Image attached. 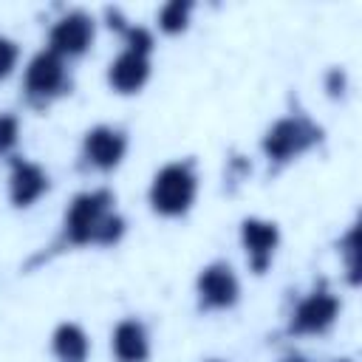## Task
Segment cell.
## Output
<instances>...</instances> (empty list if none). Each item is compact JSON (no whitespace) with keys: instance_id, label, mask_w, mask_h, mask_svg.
Here are the masks:
<instances>
[{"instance_id":"1","label":"cell","mask_w":362,"mask_h":362,"mask_svg":"<svg viewBox=\"0 0 362 362\" xmlns=\"http://www.w3.org/2000/svg\"><path fill=\"white\" fill-rule=\"evenodd\" d=\"M124 232H127V221L116 206V192L110 187L82 189L65 206L62 221H59V232L51 240L48 252H40L31 263L48 260V257L62 255V252L88 249V246L110 249L124 238Z\"/></svg>"},{"instance_id":"2","label":"cell","mask_w":362,"mask_h":362,"mask_svg":"<svg viewBox=\"0 0 362 362\" xmlns=\"http://www.w3.org/2000/svg\"><path fill=\"white\" fill-rule=\"evenodd\" d=\"M201 178L195 158H173L164 167H158L147 187V204L150 212L167 221L189 215V209L198 201Z\"/></svg>"},{"instance_id":"3","label":"cell","mask_w":362,"mask_h":362,"mask_svg":"<svg viewBox=\"0 0 362 362\" xmlns=\"http://www.w3.org/2000/svg\"><path fill=\"white\" fill-rule=\"evenodd\" d=\"M325 133L308 113H286L274 119L263 136H260V153L269 164V170H283L291 161L311 153L317 144H322Z\"/></svg>"},{"instance_id":"4","label":"cell","mask_w":362,"mask_h":362,"mask_svg":"<svg viewBox=\"0 0 362 362\" xmlns=\"http://www.w3.org/2000/svg\"><path fill=\"white\" fill-rule=\"evenodd\" d=\"M71 85V65L48 48H40L23 68V99L34 110H45L57 99L68 96Z\"/></svg>"},{"instance_id":"5","label":"cell","mask_w":362,"mask_h":362,"mask_svg":"<svg viewBox=\"0 0 362 362\" xmlns=\"http://www.w3.org/2000/svg\"><path fill=\"white\" fill-rule=\"evenodd\" d=\"M342 314V300L328 288L317 286L305 291L288 311L286 334L288 337H325Z\"/></svg>"},{"instance_id":"6","label":"cell","mask_w":362,"mask_h":362,"mask_svg":"<svg viewBox=\"0 0 362 362\" xmlns=\"http://www.w3.org/2000/svg\"><path fill=\"white\" fill-rule=\"evenodd\" d=\"M130 150V136L119 124H93L79 141V170L107 175L122 167Z\"/></svg>"},{"instance_id":"7","label":"cell","mask_w":362,"mask_h":362,"mask_svg":"<svg viewBox=\"0 0 362 362\" xmlns=\"http://www.w3.org/2000/svg\"><path fill=\"white\" fill-rule=\"evenodd\" d=\"M240 303V277L229 260H209L195 274V305L204 314L232 311Z\"/></svg>"},{"instance_id":"8","label":"cell","mask_w":362,"mask_h":362,"mask_svg":"<svg viewBox=\"0 0 362 362\" xmlns=\"http://www.w3.org/2000/svg\"><path fill=\"white\" fill-rule=\"evenodd\" d=\"M93 40H96V17L88 14L85 8H68L51 23L45 48L71 65L74 59H82L90 51Z\"/></svg>"},{"instance_id":"9","label":"cell","mask_w":362,"mask_h":362,"mask_svg":"<svg viewBox=\"0 0 362 362\" xmlns=\"http://www.w3.org/2000/svg\"><path fill=\"white\" fill-rule=\"evenodd\" d=\"M238 240H240V249L246 255V263H249V272L252 274H266L274 263V255L280 249V226L269 218H257V215H249L240 221V229H238Z\"/></svg>"},{"instance_id":"10","label":"cell","mask_w":362,"mask_h":362,"mask_svg":"<svg viewBox=\"0 0 362 362\" xmlns=\"http://www.w3.org/2000/svg\"><path fill=\"white\" fill-rule=\"evenodd\" d=\"M6 189H8V204L14 209H31L51 189V175L42 164H37L25 156H14V158H8Z\"/></svg>"},{"instance_id":"11","label":"cell","mask_w":362,"mask_h":362,"mask_svg":"<svg viewBox=\"0 0 362 362\" xmlns=\"http://www.w3.org/2000/svg\"><path fill=\"white\" fill-rule=\"evenodd\" d=\"M150 74H153V57H144V54H136V51L122 48L107 62L105 79H107V88L113 93L133 96V93H141L144 90V85L150 82Z\"/></svg>"},{"instance_id":"12","label":"cell","mask_w":362,"mask_h":362,"mask_svg":"<svg viewBox=\"0 0 362 362\" xmlns=\"http://www.w3.org/2000/svg\"><path fill=\"white\" fill-rule=\"evenodd\" d=\"M110 354L113 362H150L153 339L147 322L139 317H122L110 331Z\"/></svg>"},{"instance_id":"13","label":"cell","mask_w":362,"mask_h":362,"mask_svg":"<svg viewBox=\"0 0 362 362\" xmlns=\"http://www.w3.org/2000/svg\"><path fill=\"white\" fill-rule=\"evenodd\" d=\"M51 356L54 362H88L90 359L88 331L74 320H62L51 331Z\"/></svg>"},{"instance_id":"14","label":"cell","mask_w":362,"mask_h":362,"mask_svg":"<svg viewBox=\"0 0 362 362\" xmlns=\"http://www.w3.org/2000/svg\"><path fill=\"white\" fill-rule=\"evenodd\" d=\"M192 11H195V3H189V0H170V3H164L156 11V25H158L161 34L178 37V34H184L189 28Z\"/></svg>"},{"instance_id":"15","label":"cell","mask_w":362,"mask_h":362,"mask_svg":"<svg viewBox=\"0 0 362 362\" xmlns=\"http://www.w3.org/2000/svg\"><path fill=\"white\" fill-rule=\"evenodd\" d=\"M337 249H339V255H342L348 283L356 286V283H359V223H351V226L345 229V235L339 238Z\"/></svg>"},{"instance_id":"16","label":"cell","mask_w":362,"mask_h":362,"mask_svg":"<svg viewBox=\"0 0 362 362\" xmlns=\"http://www.w3.org/2000/svg\"><path fill=\"white\" fill-rule=\"evenodd\" d=\"M20 144V116L11 110H0V158H14Z\"/></svg>"},{"instance_id":"17","label":"cell","mask_w":362,"mask_h":362,"mask_svg":"<svg viewBox=\"0 0 362 362\" xmlns=\"http://www.w3.org/2000/svg\"><path fill=\"white\" fill-rule=\"evenodd\" d=\"M122 48L136 51V54H144V57H153V51H156V34L147 25L130 23L124 28V34H122Z\"/></svg>"},{"instance_id":"18","label":"cell","mask_w":362,"mask_h":362,"mask_svg":"<svg viewBox=\"0 0 362 362\" xmlns=\"http://www.w3.org/2000/svg\"><path fill=\"white\" fill-rule=\"evenodd\" d=\"M17 62H20V45H17V40L0 34V82L14 74Z\"/></svg>"},{"instance_id":"19","label":"cell","mask_w":362,"mask_h":362,"mask_svg":"<svg viewBox=\"0 0 362 362\" xmlns=\"http://www.w3.org/2000/svg\"><path fill=\"white\" fill-rule=\"evenodd\" d=\"M105 23H107V28H113L119 37L124 34V28L130 25V20L122 14V8H116V6H107L105 8Z\"/></svg>"},{"instance_id":"20","label":"cell","mask_w":362,"mask_h":362,"mask_svg":"<svg viewBox=\"0 0 362 362\" xmlns=\"http://www.w3.org/2000/svg\"><path fill=\"white\" fill-rule=\"evenodd\" d=\"M342 88H345V74H342L339 68H334V71L328 74V93L337 96V93H342Z\"/></svg>"},{"instance_id":"21","label":"cell","mask_w":362,"mask_h":362,"mask_svg":"<svg viewBox=\"0 0 362 362\" xmlns=\"http://www.w3.org/2000/svg\"><path fill=\"white\" fill-rule=\"evenodd\" d=\"M280 362H311V359H305V356H300V354H288V356L280 359Z\"/></svg>"},{"instance_id":"22","label":"cell","mask_w":362,"mask_h":362,"mask_svg":"<svg viewBox=\"0 0 362 362\" xmlns=\"http://www.w3.org/2000/svg\"><path fill=\"white\" fill-rule=\"evenodd\" d=\"M334 362H351V359H348V356H345V359H334Z\"/></svg>"},{"instance_id":"23","label":"cell","mask_w":362,"mask_h":362,"mask_svg":"<svg viewBox=\"0 0 362 362\" xmlns=\"http://www.w3.org/2000/svg\"><path fill=\"white\" fill-rule=\"evenodd\" d=\"M206 362H226V359H206Z\"/></svg>"}]
</instances>
